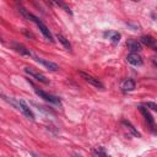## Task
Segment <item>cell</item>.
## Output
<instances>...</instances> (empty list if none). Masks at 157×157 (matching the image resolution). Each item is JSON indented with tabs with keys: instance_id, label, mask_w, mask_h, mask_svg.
<instances>
[{
	"instance_id": "obj_1",
	"label": "cell",
	"mask_w": 157,
	"mask_h": 157,
	"mask_svg": "<svg viewBox=\"0 0 157 157\" xmlns=\"http://www.w3.org/2000/svg\"><path fill=\"white\" fill-rule=\"evenodd\" d=\"M18 11H20V13L22 15V16H25L26 18H28V20H31L32 22H34L36 25H37V27L39 28V31L42 32V34L49 40V42H54V39H53V36H52V33H50V31H49V28L37 17V16H34L33 13H31V12H28L26 9H23L22 6H20L18 7Z\"/></svg>"
},
{
	"instance_id": "obj_2",
	"label": "cell",
	"mask_w": 157,
	"mask_h": 157,
	"mask_svg": "<svg viewBox=\"0 0 157 157\" xmlns=\"http://www.w3.org/2000/svg\"><path fill=\"white\" fill-rule=\"evenodd\" d=\"M33 88H34L36 94H37L39 98H43L44 101H47V102H49V103H52V104H56V105H60V104H61V101H60L59 97H56V96H54V94H50V93H48V92H45V91H43V90L36 87V86H34Z\"/></svg>"
},
{
	"instance_id": "obj_3",
	"label": "cell",
	"mask_w": 157,
	"mask_h": 157,
	"mask_svg": "<svg viewBox=\"0 0 157 157\" xmlns=\"http://www.w3.org/2000/svg\"><path fill=\"white\" fill-rule=\"evenodd\" d=\"M78 74H80V76H81L86 82L91 83V85L94 86L96 88H99V90H103V88H104V85H103L98 78H96V77H93V76H91V75H88V74H86V72H83V71H80Z\"/></svg>"
},
{
	"instance_id": "obj_4",
	"label": "cell",
	"mask_w": 157,
	"mask_h": 157,
	"mask_svg": "<svg viewBox=\"0 0 157 157\" xmlns=\"http://www.w3.org/2000/svg\"><path fill=\"white\" fill-rule=\"evenodd\" d=\"M139 110H140V113L142 114V117L145 118V120H146V123L148 124L150 129L155 132V119L152 118V115H151V113L148 112V109L145 108L144 105H139Z\"/></svg>"
},
{
	"instance_id": "obj_5",
	"label": "cell",
	"mask_w": 157,
	"mask_h": 157,
	"mask_svg": "<svg viewBox=\"0 0 157 157\" xmlns=\"http://www.w3.org/2000/svg\"><path fill=\"white\" fill-rule=\"evenodd\" d=\"M32 58L37 61V63H39V64H42L43 66H45L48 70H50V71H56V70H59V65L58 64H55V63H53V61H49V60H47V59H43V58H39V56H37V55H32Z\"/></svg>"
},
{
	"instance_id": "obj_6",
	"label": "cell",
	"mask_w": 157,
	"mask_h": 157,
	"mask_svg": "<svg viewBox=\"0 0 157 157\" xmlns=\"http://www.w3.org/2000/svg\"><path fill=\"white\" fill-rule=\"evenodd\" d=\"M17 104H18V110L23 113V115H26L28 119L34 120V114L31 110V108L27 105V103L23 99H17Z\"/></svg>"
},
{
	"instance_id": "obj_7",
	"label": "cell",
	"mask_w": 157,
	"mask_h": 157,
	"mask_svg": "<svg viewBox=\"0 0 157 157\" xmlns=\"http://www.w3.org/2000/svg\"><path fill=\"white\" fill-rule=\"evenodd\" d=\"M25 72L26 74H28L29 76H32V77H34L37 81H39V82H42V83H49V80L43 75V74H40V72H38V71H36V70H33L32 67H25Z\"/></svg>"
},
{
	"instance_id": "obj_8",
	"label": "cell",
	"mask_w": 157,
	"mask_h": 157,
	"mask_svg": "<svg viewBox=\"0 0 157 157\" xmlns=\"http://www.w3.org/2000/svg\"><path fill=\"white\" fill-rule=\"evenodd\" d=\"M126 60H128L129 64H131L134 66H142L144 65V60H142L141 55L137 54V53H130V54H128Z\"/></svg>"
},
{
	"instance_id": "obj_9",
	"label": "cell",
	"mask_w": 157,
	"mask_h": 157,
	"mask_svg": "<svg viewBox=\"0 0 157 157\" xmlns=\"http://www.w3.org/2000/svg\"><path fill=\"white\" fill-rule=\"evenodd\" d=\"M136 87V82L132 80V78H125L123 80V82L120 83V88L123 92H130V91H134Z\"/></svg>"
},
{
	"instance_id": "obj_10",
	"label": "cell",
	"mask_w": 157,
	"mask_h": 157,
	"mask_svg": "<svg viewBox=\"0 0 157 157\" xmlns=\"http://www.w3.org/2000/svg\"><path fill=\"white\" fill-rule=\"evenodd\" d=\"M140 42H141L142 44H145V45H147V47H151L152 49L156 50V39H155L152 36H150V34L142 36V37L140 38Z\"/></svg>"
},
{
	"instance_id": "obj_11",
	"label": "cell",
	"mask_w": 157,
	"mask_h": 157,
	"mask_svg": "<svg viewBox=\"0 0 157 157\" xmlns=\"http://www.w3.org/2000/svg\"><path fill=\"white\" fill-rule=\"evenodd\" d=\"M126 47H128V49L131 50V53H137V52L141 50V43L139 40H136V39H132V38L128 39Z\"/></svg>"
},
{
	"instance_id": "obj_12",
	"label": "cell",
	"mask_w": 157,
	"mask_h": 157,
	"mask_svg": "<svg viewBox=\"0 0 157 157\" xmlns=\"http://www.w3.org/2000/svg\"><path fill=\"white\" fill-rule=\"evenodd\" d=\"M12 48H13L17 53H20L21 55H27V56H32V55H33L32 52H31L28 48H26L25 45H22V44H20V43H12Z\"/></svg>"
},
{
	"instance_id": "obj_13",
	"label": "cell",
	"mask_w": 157,
	"mask_h": 157,
	"mask_svg": "<svg viewBox=\"0 0 157 157\" xmlns=\"http://www.w3.org/2000/svg\"><path fill=\"white\" fill-rule=\"evenodd\" d=\"M103 36L105 37V38H108L113 44H117V43H119V40H120V33H118V32H114V31H108V32H104L103 33Z\"/></svg>"
},
{
	"instance_id": "obj_14",
	"label": "cell",
	"mask_w": 157,
	"mask_h": 157,
	"mask_svg": "<svg viewBox=\"0 0 157 157\" xmlns=\"http://www.w3.org/2000/svg\"><path fill=\"white\" fill-rule=\"evenodd\" d=\"M121 124H123V125H124V126H125V128H126L134 136H136V137H141V134L137 131V129H136L130 121H128V120H121Z\"/></svg>"
},
{
	"instance_id": "obj_15",
	"label": "cell",
	"mask_w": 157,
	"mask_h": 157,
	"mask_svg": "<svg viewBox=\"0 0 157 157\" xmlns=\"http://www.w3.org/2000/svg\"><path fill=\"white\" fill-rule=\"evenodd\" d=\"M56 39H58V40L61 43V45H63V47H64L66 50H69V52L71 50V44H70L69 39H66V38H65L63 34H59V33H58V34H56Z\"/></svg>"
},
{
	"instance_id": "obj_16",
	"label": "cell",
	"mask_w": 157,
	"mask_h": 157,
	"mask_svg": "<svg viewBox=\"0 0 157 157\" xmlns=\"http://www.w3.org/2000/svg\"><path fill=\"white\" fill-rule=\"evenodd\" d=\"M92 155H93V157H108V155H107V152H105V150L103 147L93 148L92 150Z\"/></svg>"
},
{
	"instance_id": "obj_17",
	"label": "cell",
	"mask_w": 157,
	"mask_h": 157,
	"mask_svg": "<svg viewBox=\"0 0 157 157\" xmlns=\"http://www.w3.org/2000/svg\"><path fill=\"white\" fill-rule=\"evenodd\" d=\"M54 4H55V5H58V6H60V7H63V9H64V10L66 11V12H69L70 15H72V11L70 10V7H69V6L66 5V4L61 2V1H56V2H54Z\"/></svg>"
},
{
	"instance_id": "obj_18",
	"label": "cell",
	"mask_w": 157,
	"mask_h": 157,
	"mask_svg": "<svg viewBox=\"0 0 157 157\" xmlns=\"http://www.w3.org/2000/svg\"><path fill=\"white\" fill-rule=\"evenodd\" d=\"M144 107H145V108H150V109H152L153 112H157V104H156L155 102H146V103L144 104Z\"/></svg>"
},
{
	"instance_id": "obj_19",
	"label": "cell",
	"mask_w": 157,
	"mask_h": 157,
	"mask_svg": "<svg viewBox=\"0 0 157 157\" xmlns=\"http://www.w3.org/2000/svg\"><path fill=\"white\" fill-rule=\"evenodd\" d=\"M126 25H128V26H130V27H131V28H132V29H134V31H135V29H137V28H139V27H140V26H139V25H135V23H131V22H128V23H126Z\"/></svg>"
},
{
	"instance_id": "obj_20",
	"label": "cell",
	"mask_w": 157,
	"mask_h": 157,
	"mask_svg": "<svg viewBox=\"0 0 157 157\" xmlns=\"http://www.w3.org/2000/svg\"><path fill=\"white\" fill-rule=\"evenodd\" d=\"M31 156H32V157H42V156H39V155H37V153H34V152H31Z\"/></svg>"
},
{
	"instance_id": "obj_21",
	"label": "cell",
	"mask_w": 157,
	"mask_h": 157,
	"mask_svg": "<svg viewBox=\"0 0 157 157\" xmlns=\"http://www.w3.org/2000/svg\"><path fill=\"white\" fill-rule=\"evenodd\" d=\"M74 157H82L81 155H78V153H74Z\"/></svg>"
}]
</instances>
